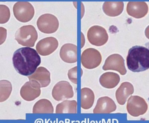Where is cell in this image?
Segmentation results:
<instances>
[{
  "instance_id": "1",
  "label": "cell",
  "mask_w": 149,
  "mask_h": 123,
  "mask_svg": "<svg viewBox=\"0 0 149 123\" xmlns=\"http://www.w3.org/2000/svg\"><path fill=\"white\" fill-rule=\"evenodd\" d=\"M13 66L17 72L24 76L33 74L41 62L37 52L30 47L17 50L12 58Z\"/></svg>"
},
{
  "instance_id": "2",
  "label": "cell",
  "mask_w": 149,
  "mask_h": 123,
  "mask_svg": "<svg viewBox=\"0 0 149 123\" xmlns=\"http://www.w3.org/2000/svg\"><path fill=\"white\" fill-rule=\"evenodd\" d=\"M128 68L133 72H141L149 69V50L143 46H133L127 57Z\"/></svg>"
},
{
  "instance_id": "3",
  "label": "cell",
  "mask_w": 149,
  "mask_h": 123,
  "mask_svg": "<svg viewBox=\"0 0 149 123\" xmlns=\"http://www.w3.org/2000/svg\"><path fill=\"white\" fill-rule=\"evenodd\" d=\"M38 37L37 31L35 27L31 25L21 27L15 35V39L18 44L27 47H33Z\"/></svg>"
},
{
  "instance_id": "4",
  "label": "cell",
  "mask_w": 149,
  "mask_h": 123,
  "mask_svg": "<svg viewBox=\"0 0 149 123\" xmlns=\"http://www.w3.org/2000/svg\"><path fill=\"white\" fill-rule=\"evenodd\" d=\"M13 13L17 20L26 23L31 20L35 15V9L29 2H17L14 5Z\"/></svg>"
},
{
  "instance_id": "5",
  "label": "cell",
  "mask_w": 149,
  "mask_h": 123,
  "mask_svg": "<svg viewBox=\"0 0 149 123\" xmlns=\"http://www.w3.org/2000/svg\"><path fill=\"white\" fill-rule=\"evenodd\" d=\"M127 109L130 115L137 117L144 115L148 111V103L142 97L132 96L128 100Z\"/></svg>"
},
{
  "instance_id": "6",
  "label": "cell",
  "mask_w": 149,
  "mask_h": 123,
  "mask_svg": "<svg viewBox=\"0 0 149 123\" xmlns=\"http://www.w3.org/2000/svg\"><path fill=\"white\" fill-rule=\"evenodd\" d=\"M37 25L41 32L45 34H52L57 31L59 22L54 15L45 14L39 17L37 22Z\"/></svg>"
},
{
  "instance_id": "7",
  "label": "cell",
  "mask_w": 149,
  "mask_h": 123,
  "mask_svg": "<svg viewBox=\"0 0 149 123\" xmlns=\"http://www.w3.org/2000/svg\"><path fill=\"white\" fill-rule=\"evenodd\" d=\"M81 63L83 66L87 69L97 67L102 60L100 52L93 48H88L84 50L81 54Z\"/></svg>"
},
{
  "instance_id": "8",
  "label": "cell",
  "mask_w": 149,
  "mask_h": 123,
  "mask_svg": "<svg viewBox=\"0 0 149 123\" xmlns=\"http://www.w3.org/2000/svg\"><path fill=\"white\" fill-rule=\"evenodd\" d=\"M108 38L107 31L101 26L98 25L92 26L88 31V39L93 45L102 46L107 42Z\"/></svg>"
},
{
  "instance_id": "9",
  "label": "cell",
  "mask_w": 149,
  "mask_h": 123,
  "mask_svg": "<svg viewBox=\"0 0 149 123\" xmlns=\"http://www.w3.org/2000/svg\"><path fill=\"white\" fill-rule=\"evenodd\" d=\"M52 96L58 101L72 98L74 96L73 88L68 82L61 81L53 87Z\"/></svg>"
},
{
  "instance_id": "10",
  "label": "cell",
  "mask_w": 149,
  "mask_h": 123,
  "mask_svg": "<svg viewBox=\"0 0 149 123\" xmlns=\"http://www.w3.org/2000/svg\"><path fill=\"white\" fill-rule=\"evenodd\" d=\"M102 69L105 71L115 70L119 72L121 75H125L127 72L123 57L118 54L109 56L105 61Z\"/></svg>"
},
{
  "instance_id": "11",
  "label": "cell",
  "mask_w": 149,
  "mask_h": 123,
  "mask_svg": "<svg viewBox=\"0 0 149 123\" xmlns=\"http://www.w3.org/2000/svg\"><path fill=\"white\" fill-rule=\"evenodd\" d=\"M41 87L36 82L30 81L26 82L21 88V97L27 101H31L40 96Z\"/></svg>"
},
{
  "instance_id": "12",
  "label": "cell",
  "mask_w": 149,
  "mask_h": 123,
  "mask_svg": "<svg viewBox=\"0 0 149 123\" xmlns=\"http://www.w3.org/2000/svg\"><path fill=\"white\" fill-rule=\"evenodd\" d=\"M58 46V40L50 37L39 41L36 46L37 51L41 56H46L53 53Z\"/></svg>"
},
{
  "instance_id": "13",
  "label": "cell",
  "mask_w": 149,
  "mask_h": 123,
  "mask_svg": "<svg viewBox=\"0 0 149 123\" xmlns=\"http://www.w3.org/2000/svg\"><path fill=\"white\" fill-rule=\"evenodd\" d=\"M127 14L136 18L145 17L148 12V6L145 2H129L127 7Z\"/></svg>"
},
{
  "instance_id": "14",
  "label": "cell",
  "mask_w": 149,
  "mask_h": 123,
  "mask_svg": "<svg viewBox=\"0 0 149 123\" xmlns=\"http://www.w3.org/2000/svg\"><path fill=\"white\" fill-rule=\"evenodd\" d=\"M116 109L114 101L110 97L104 96L98 99L93 112L94 114H110Z\"/></svg>"
},
{
  "instance_id": "15",
  "label": "cell",
  "mask_w": 149,
  "mask_h": 123,
  "mask_svg": "<svg viewBox=\"0 0 149 123\" xmlns=\"http://www.w3.org/2000/svg\"><path fill=\"white\" fill-rule=\"evenodd\" d=\"M28 78L30 81L37 82L42 88L48 87L51 82L50 73L43 67H39L33 74L28 76Z\"/></svg>"
},
{
  "instance_id": "16",
  "label": "cell",
  "mask_w": 149,
  "mask_h": 123,
  "mask_svg": "<svg viewBox=\"0 0 149 123\" xmlns=\"http://www.w3.org/2000/svg\"><path fill=\"white\" fill-rule=\"evenodd\" d=\"M60 57L65 62L73 63L77 61V48L76 45L70 43L64 45L60 51Z\"/></svg>"
},
{
  "instance_id": "17",
  "label": "cell",
  "mask_w": 149,
  "mask_h": 123,
  "mask_svg": "<svg viewBox=\"0 0 149 123\" xmlns=\"http://www.w3.org/2000/svg\"><path fill=\"white\" fill-rule=\"evenodd\" d=\"M134 87L130 82H123L116 92V97L117 102L121 105H123L127 102L130 96L134 94Z\"/></svg>"
},
{
  "instance_id": "18",
  "label": "cell",
  "mask_w": 149,
  "mask_h": 123,
  "mask_svg": "<svg viewBox=\"0 0 149 123\" xmlns=\"http://www.w3.org/2000/svg\"><path fill=\"white\" fill-rule=\"evenodd\" d=\"M120 78V75L113 72H107L101 75L100 82L103 87L113 89L119 84Z\"/></svg>"
},
{
  "instance_id": "19",
  "label": "cell",
  "mask_w": 149,
  "mask_h": 123,
  "mask_svg": "<svg viewBox=\"0 0 149 123\" xmlns=\"http://www.w3.org/2000/svg\"><path fill=\"white\" fill-rule=\"evenodd\" d=\"M123 8V2H105L102 6L105 14L110 17L118 16L122 13Z\"/></svg>"
},
{
  "instance_id": "20",
  "label": "cell",
  "mask_w": 149,
  "mask_h": 123,
  "mask_svg": "<svg viewBox=\"0 0 149 123\" xmlns=\"http://www.w3.org/2000/svg\"><path fill=\"white\" fill-rule=\"evenodd\" d=\"M95 95L93 90L88 88H83L81 90V107L83 109L88 110L93 105Z\"/></svg>"
},
{
  "instance_id": "21",
  "label": "cell",
  "mask_w": 149,
  "mask_h": 123,
  "mask_svg": "<svg viewBox=\"0 0 149 123\" xmlns=\"http://www.w3.org/2000/svg\"><path fill=\"white\" fill-rule=\"evenodd\" d=\"M32 112L34 114H52L54 112V108L49 100L41 99L35 103Z\"/></svg>"
},
{
  "instance_id": "22",
  "label": "cell",
  "mask_w": 149,
  "mask_h": 123,
  "mask_svg": "<svg viewBox=\"0 0 149 123\" xmlns=\"http://www.w3.org/2000/svg\"><path fill=\"white\" fill-rule=\"evenodd\" d=\"M77 103L75 101H65L56 107V114H76Z\"/></svg>"
},
{
  "instance_id": "23",
  "label": "cell",
  "mask_w": 149,
  "mask_h": 123,
  "mask_svg": "<svg viewBox=\"0 0 149 123\" xmlns=\"http://www.w3.org/2000/svg\"><path fill=\"white\" fill-rule=\"evenodd\" d=\"M12 90V86L10 82L7 80H0V103L8 99Z\"/></svg>"
},
{
  "instance_id": "24",
  "label": "cell",
  "mask_w": 149,
  "mask_h": 123,
  "mask_svg": "<svg viewBox=\"0 0 149 123\" xmlns=\"http://www.w3.org/2000/svg\"><path fill=\"white\" fill-rule=\"evenodd\" d=\"M10 10L8 6L0 4V24L7 23L10 18Z\"/></svg>"
},
{
  "instance_id": "25",
  "label": "cell",
  "mask_w": 149,
  "mask_h": 123,
  "mask_svg": "<svg viewBox=\"0 0 149 123\" xmlns=\"http://www.w3.org/2000/svg\"><path fill=\"white\" fill-rule=\"evenodd\" d=\"M68 77L70 80L74 84H77V66L70 69L68 72Z\"/></svg>"
},
{
  "instance_id": "26",
  "label": "cell",
  "mask_w": 149,
  "mask_h": 123,
  "mask_svg": "<svg viewBox=\"0 0 149 123\" xmlns=\"http://www.w3.org/2000/svg\"><path fill=\"white\" fill-rule=\"evenodd\" d=\"M7 29L3 27H0V45L4 43L7 38Z\"/></svg>"
},
{
  "instance_id": "27",
  "label": "cell",
  "mask_w": 149,
  "mask_h": 123,
  "mask_svg": "<svg viewBox=\"0 0 149 123\" xmlns=\"http://www.w3.org/2000/svg\"><path fill=\"white\" fill-rule=\"evenodd\" d=\"M145 34L146 37L149 39V25L147 27L145 31Z\"/></svg>"
}]
</instances>
